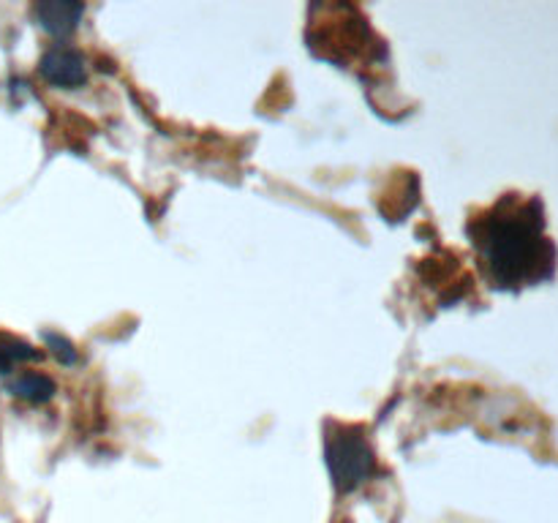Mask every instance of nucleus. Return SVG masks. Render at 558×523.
<instances>
[{
	"label": "nucleus",
	"instance_id": "1",
	"mask_svg": "<svg viewBox=\"0 0 558 523\" xmlns=\"http://www.w3.org/2000/svg\"><path fill=\"white\" fill-rule=\"evenodd\" d=\"M469 238L490 287H534L556 276L558 248L545 232V205L537 194L499 196V202L474 212Z\"/></svg>",
	"mask_w": 558,
	"mask_h": 523
},
{
	"label": "nucleus",
	"instance_id": "2",
	"mask_svg": "<svg viewBox=\"0 0 558 523\" xmlns=\"http://www.w3.org/2000/svg\"><path fill=\"white\" fill-rule=\"evenodd\" d=\"M325 461L338 494H352L371 479L376 469L368 436L354 425H330L325 436Z\"/></svg>",
	"mask_w": 558,
	"mask_h": 523
},
{
	"label": "nucleus",
	"instance_id": "3",
	"mask_svg": "<svg viewBox=\"0 0 558 523\" xmlns=\"http://www.w3.org/2000/svg\"><path fill=\"white\" fill-rule=\"evenodd\" d=\"M38 71L54 87H76L87 80L85 58L71 47H52L44 52Z\"/></svg>",
	"mask_w": 558,
	"mask_h": 523
},
{
	"label": "nucleus",
	"instance_id": "4",
	"mask_svg": "<svg viewBox=\"0 0 558 523\" xmlns=\"http://www.w3.org/2000/svg\"><path fill=\"white\" fill-rule=\"evenodd\" d=\"M33 16L44 31L65 36V33L76 31V25L85 16V5L69 3V0H44V3L33 5Z\"/></svg>",
	"mask_w": 558,
	"mask_h": 523
},
{
	"label": "nucleus",
	"instance_id": "5",
	"mask_svg": "<svg viewBox=\"0 0 558 523\" xmlns=\"http://www.w3.org/2000/svg\"><path fill=\"white\" fill-rule=\"evenodd\" d=\"M11 396L31 403H44L54 396V381L47 374H20L9 381Z\"/></svg>",
	"mask_w": 558,
	"mask_h": 523
},
{
	"label": "nucleus",
	"instance_id": "6",
	"mask_svg": "<svg viewBox=\"0 0 558 523\" xmlns=\"http://www.w3.org/2000/svg\"><path fill=\"white\" fill-rule=\"evenodd\" d=\"M0 352L14 363V360H36L38 357V349H33L31 343L20 341V338H11V336H0Z\"/></svg>",
	"mask_w": 558,
	"mask_h": 523
},
{
	"label": "nucleus",
	"instance_id": "7",
	"mask_svg": "<svg viewBox=\"0 0 558 523\" xmlns=\"http://www.w3.org/2000/svg\"><path fill=\"white\" fill-rule=\"evenodd\" d=\"M44 341H47V346L52 349V354L60 360V363L71 365V363H76V360H80V352H76L74 343H71L69 338L54 336V332H47V336H44Z\"/></svg>",
	"mask_w": 558,
	"mask_h": 523
},
{
	"label": "nucleus",
	"instance_id": "8",
	"mask_svg": "<svg viewBox=\"0 0 558 523\" xmlns=\"http://www.w3.org/2000/svg\"><path fill=\"white\" fill-rule=\"evenodd\" d=\"M9 370H11V360L0 352V374H9Z\"/></svg>",
	"mask_w": 558,
	"mask_h": 523
}]
</instances>
